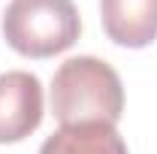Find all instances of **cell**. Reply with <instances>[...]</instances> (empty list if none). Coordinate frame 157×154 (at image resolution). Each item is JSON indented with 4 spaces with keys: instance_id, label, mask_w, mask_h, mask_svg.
Listing matches in <instances>:
<instances>
[{
    "instance_id": "obj_3",
    "label": "cell",
    "mask_w": 157,
    "mask_h": 154,
    "mask_svg": "<svg viewBox=\"0 0 157 154\" xmlns=\"http://www.w3.org/2000/svg\"><path fill=\"white\" fill-rule=\"evenodd\" d=\"M42 124V85L33 73H0V145L21 142Z\"/></svg>"
},
{
    "instance_id": "obj_1",
    "label": "cell",
    "mask_w": 157,
    "mask_h": 154,
    "mask_svg": "<svg viewBox=\"0 0 157 154\" xmlns=\"http://www.w3.org/2000/svg\"><path fill=\"white\" fill-rule=\"evenodd\" d=\"M52 112L60 124H118L124 115L121 76L94 55L63 60L52 79Z\"/></svg>"
},
{
    "instance_id": "obj_4",
    "label": "cell",
    "mask_w": 157,
    "mask_h": 154,
    "mask_svg": "<svg viewBox=\"0 0 157 154\" xmlns=\"http://www.w3.org/2000/svg\"><path fill=\"white\" fill-rule=\"evenodd\" d=\"M100 18L115 45L145 48L157 39V0H100Z\"/></svg>"
},
{
    "instance_id": "obj_2",
    "label": "cell",
    "mask_w": 157,
    "mask_h": 154,
    "mask_svg": "<svg viewBox=\"0 0 157 154\" xmlns=\"http://www.w3.org/2000/svg\"><path fill=\"white\" fill-rule=\"evenodd\" d=\"M82 33L73 0H9L3 12V37L24 58H55Z\"/></svg>"
},
{
    "instance_id": "obj_5",
    "label": "cell",
    "mask_w": 157,
    "mask_h": 154,
    "mask_svg": "<svg viewBox=\"0 0 157 154\" xmlns=\"http://www.w3.org/2000/svg\"><path fill=\"white\" fill-rule=\"evenodd\" d=\"M39 154H127V145L115 124L88 121V124H60L48 136Z\"/></svg>"
}]
</instances>
